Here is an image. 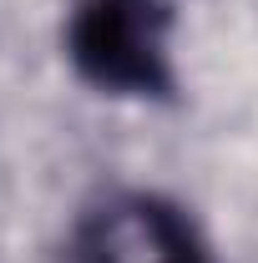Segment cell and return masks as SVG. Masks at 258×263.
<instances>
[{"label": "cell", "instance_id": "1", "mask_svg": "<svg viewBox=\"0 0 258 263\" xmlns=\"http://www.w3.org/2000/svg\"><path fill=\"white\" fill-rule=\"evenodd\" d=\"M71 61L106 91L167 86V5L162 0H81L71 15Z\"/></svg>", "mask_w": 258, "mask_h": 263}, {"label": "cell", "instance_id": "2", "mask_svg": "<svg viewBox=\"0 0 258 263\" xmlns=\"http://www.w3.org/2000/svg\"><path fill=\"white\" fill-rule=\"evenodd\" d=\"M66 263H213L197 228L162 197L127 193L112 197L106 208H97Z\"/></svg>", "mask_w": 258, "mask_h": 263}]
</instances>
